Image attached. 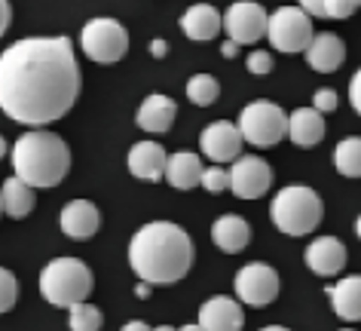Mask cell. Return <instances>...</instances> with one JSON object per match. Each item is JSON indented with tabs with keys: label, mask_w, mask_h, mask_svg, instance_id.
Wrapping results in <instances>:
<instances>
[{
	"label": "cell",
	"mask_w": 361,
	"mask_h": 331,
	"mask_svg": "<svg viewBox=\"0 0 361 331\" xmlns=\"http://www.w3.org/2000/svg\"><path fill=\"white\" fill-rule=\"evenodd\" d=\"M83 74L68 37H25L0 52V111L40 129L61 120L80 98Z\"/></svg>",
	"instance_id": "obj_1"
},
{
	"label": "cell",
	"mask_w": 361,
	"mask_h": 331,
	"mask_svg": "<svg viewBox=\"0 0 361 331\" xmlns=\"http://www.w3.org/2000/svg\"><path fill=\"white\" fill-rule=\"evenodd\" d=\"M129 264L150 285L180 282L193 267V239L175 221H150L129 239Z\"/></svg>",
	"instance_id": "obj_2"
},
{
	"label": "cell",
	"mask_w": 361,
	"mask_h": 331,
	"mask_svg": "<svg viewBox=\"0 0 361 331\" xmlns=\"http://www.w3.org/2000/svg\"><path fill=\"white\" fill-rule=\"evenodd\" d=\"M13 157V172L31 184L34 191H49L59 187L71 172V148L68 141L49 129H31L16 138L10 150Z\"/></svg>",
	"instance_id": "obj_3"
},
{
	"label": "cell",
	"mask_w": 361,
	"mask_h": 331,
	"mask_svg": "<svg viewBox=\"0 0 361 331\" xmlns=\"http://www.w3.org/2000/svg\"><path fill=\"white\" fill-rule=\"evenodd\" d=\"M269 218H273L276 230L288 236H306L322 224L324 218V203L322 196L306 184H288L273 196L269 205Z\"/></svg>",
	"instance_id": "obj_4"
},
{
	"label": "cell",
	"mask_w": 361,
	"mask_h": 331,
	"mask_svg": "<svg viewBox=\"0 0 361 331\" xmlns=\"http://www.w3.org/2000/svg\"><path fill=\"white\" fill-rule=\"evenodd\" d=\"M92 270L80 258H56L40 270V294L52 307H74L92 294Z\"/></svg>",
	"instance_id": "obj_5"
},
{
	"label": "cell",
	"mask_w": 361,
	"mask_h": 331,
	"mask_svg": "<svg viewBox=\"0 0 361 331\" xmlns=\"http://www.w3.org/2000/svg\"><path fill=\"white\" fill-rule=\"evenodd\" d=\"M239 132L248 145L255 148H276L282 138H288V114L276 102L257 98L242 107L239 114Z\"/></svg>",
	"instance_id": "obj_6"
},
{
	"label": "cell",
	"mask_w": 361,
	"mask_h": 331,
	"mask_svg": "<svg viewBox=\"0 0 361 331\" xmlns=\"http://www.w3.org/2000/svg\"><path fill=\"white\" fill-rule=\"evenodd\" d=\"M80 47H83L86 59L98 61V65H114L129 52V31L123 28V22L98 16V19H89L83 25Z\"/></svg>",
	"instance_id": "obj_7"
},
{
	"label": "cell",
	"mask_w": 361,
	"mask_h": 331,
	"mask_svg": "<svg viewBox=\"0 0 361 331\" xmlns=\"http://www.w3.org/2000/svg\"><path fill=\"white\" fill-rule=\"evenodd\" d=\"M267 37L273 43V49L279 52H306V47L312 43L315 31H312V16L300 10V6H279V10L269 16L267 25Z\"/></svg>",
	"instance_id": "obj_8"
},
{
	"label": "cell",
	"mask_w": 361,
	"mask_h": 331,
	"mask_svg": "<svg viewBox=\"0 0 361 331\" xmlns=\"http://www.w3.org/2000/svg\"><path fill=\"white\" fill-rule=\"evenodd\" d=\"M233 289H236V301L248 303V307H267L279 298V289H282V279H279L276 267H269L264 261L245 264L233 279Z\"/></svg>",
	"instance_id": "obj_9"
},
{
	"label": "cell",
	"mask_w": 361,
	"mask_h": 331,
	"mask_svg": "<svg viewBox=\"0 0 361 331\" xmlns=\"http://www.w3.org/2000/svg\"><path fill=\"white\" fill-rule=\"evenodd\" d=\"M267 25H269V13L255 0H236L227 13H224V31L227 40L239 43H257L260 37H267Z\"/></svg>",
	"instance_id": "obj_10"
},
{
	"label": "cell",
	"mask_w": 361,
	"mask_h": 331,
	"mask_svg": "<svg viewBox=\"0 0 361 331\" xmlns=\"http://www.w3.org/2000/svg\"><path fill=\"white\" fill-rule=\"evenodd\" d=\"M230 172V191L239 200H260L273 187V169L260 157H236Z\"/></svg>",
	"instance_id": "obj_11"
},
{
	"label": "cell",
	"mask_w": 361,
	"mask_h": 331,
	"mask_svg": "<svg viewBox=\"0 0 361 331\" xmlns=\"http://www.w3.org/2000/svg\"><path fill=\"white\" fill-rule=\"evenodd\" d=\"M242 145H245V138H242L236 123H230V120L209 123V126L202 129V136H200L202 154L209 157L214 166L233 163L236 157H242Z\"/></svg>",
	"instance_id": "obj_12"
},
{
	"label": "cell",
	"mask_w": 361,
	"mask_h": 331,
	"mask_svg": "<svg viewBox=\"0 0 361 331\" xmlns=\"http://www.w3.org/2000/svg\"><path fill=\"white\" fill-rule=\"evenodd\" d=\"M200 325L202 331H242L245 325L242 303L227 294H214L200 307Z\"/></svg>",
	"instance_id": "obj_13"
},
{
	"label": "cell",
	"mask_w": 361,
	"mask_h": 331,
	"mask_svg": "<svg viewBox=\"0 0 361 331\" xmlns=\"http://www.w3.org/2000/svg\"><path fill=\"white\" fill-rule=\"evenodd\" d=\"M59 227L68 239H89L102 227V212L89 200H71L59 215Z\"/></svg>",
	"instance_id": "obj_14"
},
{
	"label": "cell",
	"mask_w": 361,
	"mask_h": 331,
	"mask_svg": "<svg viewBox=\"0 0 361 331\" xmlns=\"http://www.w3.org/2000/svg\"><path fill=\"white\" fill-rule=\"evenodd\" d=\"M346 246L340 243L337 236H319L306 246L303 261L315 276H337L346 267Z\"/></svg>",
	"instance_id": "obj_15"
},
{
	"label": "cell",
	"mask_w": 361,
	"mask_h": 331,
	"mask_svg": "<svg viewBox=\"0 0 361 331\" xmlns=\"http://www.w3.org/2000/svg\"><path fill=\"white\" fill-rule=\"evenodd\" d=\"M126 163H129V172L138 181H162L166 178L169 154L162 150L159 141H138V145H132Z\"/></svg>",
	"instance_id": "obj_16"
},
{
	"label": "cell",
	"mask_w": 361,
	"mask_h": 331,
	"mask_svg": "<svg viewBox=\"0 0 361 331\" xmlns=\"http://www.w3.org/2000/svg\"><path fill=\"white\" fill-rule=\"evenodd\" d=\"M178 117V104L175 98L162 95V92H153L141 102L138 114H135V123H138V129L150 132V136H162V132L171 129V123Z\"/></svg>",
	"instance_id": "obj_17"
},
{
	"label": "cell",
	"mask_w": 361,
	"mask_h": 331,
	"mask_svg": "<svg viewBox=\"0 0 361 331\" xmlns=\"http://www.w3.org/2000/svg\"><path fill=\"white\" fill-rule=\"evenodd\" d=\"M303 56H306V65L312 71H319V74H334V71L346 61V43H343L337 34L324 31V34H315Z\"/></svg>",
	"instance_id": "obj_18"
},
{
	"label": "cell",
	"mask_w": 361,
	"mask_h": 331,
	"mask_svg": "<svg viewBox=\"0 0 361 331\" xmlns=\"http://www.w3.org/2000/svg\"><path fill=\"white\" fill-rule=\"evenodd\" d=\"M221 28H224V16L212 4H193L180 16V31L196 43L214 40L221 34Z\"/></svg>",
	"instance_id": "obj_19"
},
{
	"label": "cell",
	"mask_w": 361,
	"mask_h": 331,
	"mask_svg": "<svg viewBox=\"0 0 361 331\" xmlns=\"http://www.w3.org/2000/svg\"><path fill=\"white\" fill-rule=\"evenodd\" d=\"M212 243L227 255H239L251 243V224L239 215H221L212 224Z\"/></svg>",
	"instance_id": "obj_20"
},
{
	"label": "cell",
	"mask_w": 361,
	"mask_h": 331,
	"mask_svg": "<svg viewBox=\"0 0 361 331\" xmlns=\"http://www.w3.org/2000/svg\"><path fill=\"white\" fill-rule=\"evenodd\" d=\"M288 138L297 148H315L324 138V117L315 107H297L288 114Z\"/></svg>",
	"instance_id": "obj_21"
},
{
	"label": "cell",
	"mask_w": 361,
	"mask_h": 331,
	"mask_svg": "<svg viewBox=\"0 0 361 331\" xmlns=\"http://www.w3.org/2000/svg\"><path fill=\"white\" fill-rule=\"evenodd\" d=\"M0 205H4V215L22 221V218H28L34 212V205H37V191H34L31 184H25L22 178L13 175L0 187Z\"/></svg>",
	"instance_id": "obj_22"
},
{
	"label": "cell",
	"mask_w": 361,
	"mask_h": 331,
	"mask_svg": "<svg viewBox=\"0 0 361 331\" xmlns=\"http://www.w3.org/2000/svg\"><path fill=\"white\" fill-rule=\"evenodd\" d=\"M331 307L343 322L361 319V276H343L337 285L328 289Z\"/></svg>",
	"instance_id": "obj_23"
},
{
	"label": "cell",
	"mask_w": 361,
	"mask_h": 331,
	"mask_svg": "<svg viewBox=\"0 0 361 331\" xmlns=\"http://www.w3.org/2000/svg\"><path fill=\"white\" fill-rule=\"evenodd\" d=\"M202 160L190 154V150H178V154L169 157L166 163V181L175 187V191H193L196 184L202 181Z\"/></svg>",
	"instance_id": "obj_24"
},
{
	"label": "cell",
	"mask_w": 361,
	"mask_h": 331,
	"mask_svg": "<svg viewBox=\"0 0 361 331\" xmlns=\"http://www.w3.org/2000/svg\"><path fill=\"white\" fill-rule=\"evenodd\" d=\"M334 166L343 178H361V136L343 138L334 150Z\"/></svg>",
	"instance_id": "obj_25"
},
{
	"label": "cell",
	"mask_w": 361,
	"mask_h": 331,
	"mask_svg": "<svg viewBox=\"0 0 361 331\" xmlns=\"http://www.w3.org/2000/svg\"><path fill=\"white\" fill-rule=\"evenodd\" d=\"M221 95V86L218 80H214L212 74H193L190 80H187V98L196 104V107H209L218 102Z\"/></svg>",
	"instance_id": "obj_26"
},
{
	"label": "cell",
	"mask_w": 361,
	"mask_h": 331,
	"mask_svg": "<svg viewBox=\"0 0 361 331\" xmlns=\"http://www.w3.org/2000/svg\"><path fill=\"white\" fill-rule=\"evenodd\" d=\"M68 310H71V316H68L71 331H102L104 316H102V310L92 307L89 301H80V303H74V307H68Z\"/></svg>",
	"instance_id": "obj_27"
},
{
	"label": "cell",
	"mask_w": 361,
	"mask_h": 331,
	"mask_svg": "<svg viewBox=\"0 0 361 331\" xmlns=\"http://www.w3.org/2000/svg\"><path fill=\"white\" fill-rule=\"evenodd\" d=\"M16 298H19V282L6 267H0V313H10L16 307Z\"/></svg>",
	"instance_id": "obj_28"
},
{
	"label": "cell",
	"mask_w": 361,
	"mask_h": 331,
	"mask_svg": "<svg viewBox=\"0 0 361 331\" xmlns=\"http://www.w3.org/2000/svg\"><path fill=\"white\" fill-rule=\"evenodd\" d=\"M202 191H209V193H224V191H230V172L224 166H209V169H202Z\"/></svg>",
	"instance_id": "obj_29"
},
{
	"label": "cell",
	"mask_w": 361,
	"mask_h": 331,
	"mask_svg": "<svg viewBox=\"0 0 361 331\" xmlns=\"http://www.w3.org/2000/svg\"><path fill=\"white\" fill-rule=\"evenodd\" d=\"M358 10V0H324V19H349Z\"/></svg>",
	"instance_id": "obj_30"
},
{
	"label": "cell",
	"mask_w": 361,
	"mask_h": 331,
	"mask_svg": "<svg viewBox=\"0 0 361 331\" xmlns=\"http://www.w3.org/2000/svg\"><path fill=\"white\" fill-rule=\"evenodd\" d=\"M245 65H248V71H251V74L264 77V74H269V71L276 68V61H273V56H269L267 49H255V52H251V56H248V61H245Z\"/></svg>",
	"instance_id": "obj_31"
},
{
	"label": "cell",
	"mask_w": 361,
	"mask_h": 331,
	"mask_svg": "<svg viewBox=\"0 0 361 331\" xmlns=\"http://www.w3.org/2000/svg\"><path fill=\"white\" fill-rule=\"evenodd\" d=\"M337 104H340V98L334 89H315V95H312V107L319 114H331V111H337Z\"/></svg>",
	"instance_id": "obj_32"
},
{
	"label": "cell",
	"mask_w": 361,
	"mask_h": 331,
	"mask_svg": "<svg viewBox=\"0 0 361 331\" xmlns=\"http://www.w3.org/2000/svg\"><path fill=\"white\" fill-rule=\"evenodd\" d=\"M349 104L355 107V114L361 117V68L352 74V80H349Z\"/></svg>",
	"instance_id": "obj_33"
},
{
	"label": "cell",
	"mask_w": 361,
	"mask_h": 331,
	"mask_svg": "<svg viewBox=\"0 0 361 331\" xmlns=\"http://www.w3.org/2000/svg\"><path fill=\"white\" fill-rule=\"evenodd\" d=\"M300 10L315 16V19H324V0H300Z\"/></svg>",
	"instance_id": "obj_34"
},
{
	"label": "cell",
	"mask_w": 361,
	"mask_h": 331,
	"mask_svg": "<svg viewBox=\"0 0 361 331\" xmlns=\"http://www.w3.org/2000/svg\"><path fill=\"white\" fill-rule=\"evenodd\" d=\"M13 22V10H10V0H0V37L6 34V28H10Z\"/></svg>",
	"instance_id": "obj_35"
},
{
	"label": "cell",
	"mask_w": 361,
	"mask_h": 331,
	"mask_svg": "<svg viewBox=\"0 0 361 331\" xmlns=\"http://www.w3.org/2000/svg\"><path fill=\"white\" fill-rule=\"evenodd\" d=\"M150 56H153V59H166V56H169V43L162 40V37H157V40L150 43Z\"/></svg>",
	"instance_id": "obj_36"
},
{
	"label": "cell",
	"mask_w": 361,
	"mask_h": 331,
	"mask_svg": "<svg viewBox=\"0 0 361 331\" xmlns=\"http://www.w3.org/2000/svg\"><path fill=\"white\" fill-rule=\"evenodd\" d=\"M221 56H224V59H236V56H239V43L224 40V43H221Z\"/></svg>",
	"instance_id": "obj_37"
},
{
	"label": "cell",
	"mask_w": 361,
	"mask_h": 331,
	"mask_svg": "<svg viewBox=\"0 0 361 331\" xmlns=\"http://www.w3.org/2000/svg\"><path fill=\"white\" fill-rule=\"evenodd\" d=\"M120 331H153L147 322H141V319H132V322H126V325Z\"/></svg>",
	"instance_id": "obj_38"
},
{
	"label": "cell",
	"mask_w": 361,
	"mask_h": 331,
	"mask_svg": "<svg viewBox=\"0 0 361 331\" xmlns=\"http://www.w3.org/2000/svg\"><path fill=\"white\" fill-rule=\"evenodd\" d=\"M135 294H138V298H141V301H147V298H150V294H153V285L141 279L138 285H135Z\"/></svg>",
	"instance_id": "obj_39"
},
{
	"label": "cell",
	"mask_w": 361,
	"mask_h": 331,
	"mask_svg": "<svg viewBox=\"0 0 361 331\" xmlns=\"http://www.w3.org/2000/svg\"><path fill=\"white\" fill-rule=\"evenodd\" d=\"M178 331H202V325H200V322H190V325H180Z\"/></svg>",
	"instance_id": "obj_40"
},
{
	"label": "cell",
	"mask_w": 361,
	"mask_h": 331,
	"mask_svg": "<svg viewBox=\"0 0 361 331\" xmlns=\"http://www.w3.org/2000/svg\"><path fill=\"white\" fill-rule=\"evenodd\" d=\"M6 150H10V145H6V138H4V136H0V160H4V157H6Z\"/></svg>",
	"instance_id": "obj_41"
},
{
	"label": "cell",
	"mask_w": 361,
	"mask_h": 331,
	"mask_svg": "<svg viewBox=\"0 0 361 331\" xmlns=\"http://www.w3.org/2000/svg\"><path fill=\"white\" fill-rule=\"evenodd\" d=\"M260 331H288V328H282V325H267V328H260Z\"/></svg>",
	"instance_id": "obj_42"
},
{
	"label": "cell",
	"mask_w": 361,
	"mask_h": 331,
	"mask_svg": "<svg viewBox=\"0 0 361 331\" xmlns=\"http://www.w3.org/2000/svg\"><path fill=\"white\" fill-rule=\"evenodd\" d=\"M355 234H358V239H361V215L355 218Z\"/></svg>",
	"instance_id": "obj_43"
},
{
	"label": "cell",
	"mask_w": 361,
	"mask_h": 331,
	"mask_svg": "<svg viewBox=\"0 0 361 331\" xmlns=\"http://www.w3.org/2000/svg\"><path fill=\"white\" fill-rule=\"evenodd\" d=\"M153 331H178V328H171V325H159V328H153Z\"/></svg>",
	"instance_id": "obj_44"
},
{
	"label": "cell",
	"mask_w": 361,
	"mask_h": 331,
	"mask_svg": "<svg viewBox=\"0 0 361 331\" xmlns=\"http://www.w3.org/2000/svg\"><path fill=\"white\" fill-rule=\"evenodd\" d=\"M340 331H355V328H340Z\"/></svg>",
	"instance_id": "obj_45"
},
{
	"label": "cell",
	"mask_w": 361,
	"mask_h": 331,
	"mask_svg": "<svg viewBox=\"0 0 361 331\" xmlns=\"http://www.w3.org/2000/svg\"><path fill=\"white\" fill-rule=\"evenodd\" d=\"M358 10H361V0H358Z\"/></svg>",
	"instance_id": "obj_46"
},
{
	"label": "cell",
	"mask_w": 361,
	"mask_h": 331,
	"mask_svg": "<svg viewBox=\"0 0 361 331\" xmlns=\"http://www.w3.org/2000/svg\"><path fill=\"white\" fill-rule=\"evenodd\" d=\"M0 212H4V205H0Z\"/></svg>",
	"instance_id": "obj_47"
}]
</instances>
